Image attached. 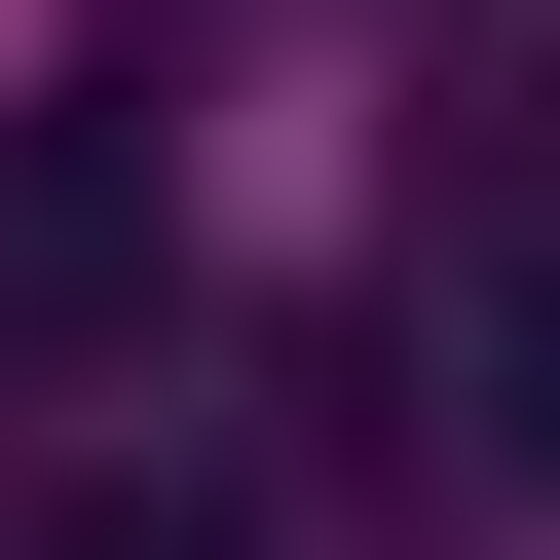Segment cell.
Instances as JSON below:
<instances>
[{"label":"cell","instance_id":"3957f363","mask_svg":"<svg viewBox=\"0 0 560 560\" xmlns=\"http://www.w3.org/2000/svg\"><path fill=\"white\" fill-rule=\"evenodd\" d=\"M38 560H224V523H38Z\"/></svg>","mask_w":560,"mask_h":560},{"label":"cell","instance_id":"6da1fadb","mask_svg":"<svg viewBox=\"0 0 560 560\" xmlns=\"http://www.w3.org/2000/svg\"><path fill=\"white\" fill-rule=\"evenodd\" d=\"M38 337H150V113L113 75L0 113V374H38Z\"/></svg>","mask_w":560,"mask_h":560},{"label":"cell","instance_id":"7a4b0ae2","mask_svg":"<svg viewBox=\"0 0 560 560\" xmlns=\"http://www.w3.org/2000/svg\"><path fill=\"white\" fill-rule=\"evenodd\" d=\"M486 411H523V486H560V261H523V300H486Z\"/></svg>","mask_w":560,"mask_h":560}]
</instances>
